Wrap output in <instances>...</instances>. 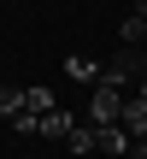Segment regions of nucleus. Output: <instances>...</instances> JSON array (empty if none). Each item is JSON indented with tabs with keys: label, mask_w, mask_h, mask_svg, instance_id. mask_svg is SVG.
I'll return each mask as SVG.
<instances>
[{
	"label": "nucleus",
	"mask_w": 147,
	"mask_h": 159,
	"mask_svg": "<svg viewBox=\"0 0 147 159\" xmlns=\"http://www.w3.org/2000/svg\"><path fill=\"white\" fill-rule=\"evenodd\" d=\"M118 118H124V89L94 83V94H88V124H94V130H106V124H118Z\"/></svg>",
	"instance_id": "obj_1"
},
{
	"label": "nucleus",
	"mask_w": 147,
	"mask_h": 159,
	"mask_svg": "<svg viewBox=\"0 0 147 159\" xmlns=\"http://www.w3.org/2000/svg\"><path fill=\"white\" fill-rule=\"evenodd\" d=\"M141 53H136V47H124V53H112V59H106V71H100V83H112V89H124V83H136V77H141Z\"/></svg>",
	"instance_id": "obj_2"
},
{
	"label": "nucleus",
	"mask_w": 147,
	"mask_h": 159,
	"mask_svg": "<svg viewBox=\"0 0 147 159\" xmlns=\"http://www.w3.org/2000/svg\"><path fill=\"white\" fill-rule=\"evenodd\" d=\"M71 130H77V118H71L65 106H53V112L41 118V136H47V142H71Z\"/></svg>",
	"instance_id": "obj_3"
},
{
	"label": "nucleus",
	"mask_w": 147,
	"mask_h": 159,
	"mask_svg": "<svg viewBox=\"0 0 147 159\" xmlns=\"http://www.w3.org/2000/svg\"><path fill=\"white\" fill-rule=\"evenodd\" d=\"M118 124H124L136 142L147 136V100H141V94H130V100H124V118H118Z\"/></svg>",
	"instance_id": "obj_4"
},
{
	"label": "nucleus",
	"mask_w": 147,
	"mask_h": 159,
	"mask_svg": "<svg viewBox=\"0 0 147 159\" xmlns=\"http://www.w3.org/2000/svg\"><path fill=\"white\" fill-rule=\"evenodd\" d=\"M100 71H106V65H94L88 53H71V59H65V77H71V83H100Z\"/></svg>",
	"instance_id": "obj_5"
},
{
	"label": "nucleus",
	"mask_w": 147,
	"mask_h": 159,
	"mask_svg": "<svg viewBox=\"0 0 147 159\" xmlns=\"http://www.w3.org/2000/svg\"><path fill=\"white\" fill-rule=\"evenodd\" d=\"M130 148H136V136H130L124 124H106V130H100V153H130Z\"/></svg>",
	"instance_id": "obj_6"
},
{
	"label": "nucleus",
	"mask_w": 147,
	"mask_h": 159,
	"mask_svg": "<svg viewBox=\"0 0 147 159\" xmlns=\"http://www.w3.org/2000/svg\"><path fill=\"white\" fill-rule=\"evenodd\" d=\"M94 148H100V130H94V124H77V130H71V153L94 159Z\"/></svg>",
	"instance_id": "obj_7"
},
{
	"label": "nucleus",
	"mask_w": 147,
	"mask_h": 159,
	"mask_svg": "<svg viewBox=\"0 0 147 159\" xmlns=\"http://www.w3.org/2000/svg\"><path fill=\"white\" fill-rule=\"evenodd\" d=\"M18 112H24V89H18V83H0V118L12 124Z\"/></svg>",
	"instance_id": "obj_8"
},
{
	"label": "nucleus",
	"mask_w": 147,
	"mask_h": 159,
	"mask_svg": "<svg viewBox=\"0 0 147 159\" xmlns=\"http://www.w3.org/2000/svg\"><path fill=\"white\" fill-rule=\"evenodd\" d=\"M53 106H59V100H53L47 89H24V112H35V118H47Z\"/></svg>",
	"instance_id": "obj_9"
},
{
	"label": "nucleus",
	"mask_w": 147,
	"mask_h": 159,
	"mask_svg": "<svg viewBox=\"0 0 147 159\" xmlns=\"http://www.w3.org/2000/svg\"><path fill=\"white\" fill-rule=\"evenodd\" d=\"M118 35H124V41H147V18H141V12H130V18L118 24Z\"/></svg>",
	"instance_id": "obj_10"
},
{
	"label": "nucleus",
	"mask_w": 147,
	"mask_h": 159,
	"mask_svg": "<svg viewBox=\"0 0 147 159\" xmlns=\"http://www.w3.org/2000/svg\"><path fill=\"white\" fill-rule=\"evenodd\" d=\"M130 159H147V136H141V142H136V148H130Z\"/></svg>",
	"instance_id": "obj_11"
},
{
	"label": "nucleus",
	"mask_w": 147,
	"mask_h": 159,
	"mask_svg": "<svg viewBox=\"0 0 147 159\" xmlns=\"http://www.w3.org/2000/svg\"><path fill=\"white\" fill-rule=\"evenodd\" d=\"M141 100H147V77H141Z\"/></svg>",
	"instance_id": "obj_12"
},
{
	"label": "nucleus",
	"mask_w": 147,
	"mask_h": 159,
	"mask_svg": "<svg viewBox=\"0 0 147 159\" xmlns=\"http://www.w3.org/2000/svg\"><path fill=\"white\" fill-rule=\"evenodd\" d=\"M141 18H147V0H141Z\"/></svg>",
	"instance_id": "obj_13"
},
{
	"label": "nucleus",
	"mask_w": 147,
	"mask_h": 159,
	"mask_svg": "<svg viewBox=\"0 0 147 159\" xmlns=\"http://www.w3.org/2000/svg\"><path fill=\"white\" fill-rule=\"evenodd\" d=\"M141 59H147V53H141Z\"/></svg>",
	"instance_id": "obj_14"
}]
</instances>
